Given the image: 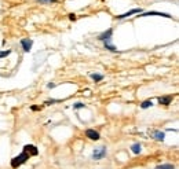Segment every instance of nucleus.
Wrapping results in <instances>:
<instances>
[{
	"label": "nucleus",
	"instance_id": "11",
	"mask_svg": "<svg viewBox=\"0 0 179 169\" xmlns=\"http://www.w3.org/2000/svg\"><path fill=\"white\" fill-rule=\"evenodd\" d=\"M131 150L134 154H140V151H142V146H140L139 143H135L131 146Z\"/></svg>",
	"mask_w": 179,
	"mask_h": 169
},
{
	"label": "nucleus",
	"instance_id": "19",
	"mask_svg": "<svg viewBox=\"0 0 179 169\" xmlns=\"http://www.w3.org/2000/svg\"><path fill=\"white\" fill-rule=\"evenodd\" d=\"M55 102H57V100H55V99H51V100H47V105H52V103H55Z\"/></svg>",
	"mask_w": 179,
	"mask_h": 169
},
{
	"label": "nucleus",
	"instance_id": "13",
	"mask_svg": "<svg viewBox=\"0 0 179 169\" xmlns=\"http://www.w3.org/2000/svg\"><path fill=\"white\" fill-rule=\"evenodd\" d=\"M151 106H153V102H151L150 99L143 100V102L140 103V107H142V109H147V107H151Z\"/></svg>",
	"mask_w": 179,
	"mask_h": 169
},
{
	"label": "nucleus",
	"instance_id": "2",
	"mask_svg": "<svg viewBox=\"0 0 179 169\" xmlns=\"http://www.w3.org/2000/svg\"><path fill=\"white\" fill-rule=\"evenodd\" d=\"M106 155V147H99V149H95L91 155L92 160H102V158Z\"/></svg>",
	"mask_w": 179,
	"mask_h": 169
},
{
	"label": "nucleus",
	"instance_id": "7",
	"mask_svg": "<svg viewBox=\"0 0 179 169\" xmlns=\"http://www.w3.org/2000/svg\"><path fill=\"white\" fill-rule=\"evenodd\" d=\"M150 15H157V17H165V18H171L170 14H165V13H157V11H149L142 14L140 17H150Z\"/></svg>",
	"mask_w": 179,
	"mask_h": 169
},
{
	"label": "nucleus",
	"instance_id": "3",
	"mask_svg": "<svg viewBox=\"0 0 179 169\" xmlns=\"http://www.w3.org/2000/svg\"><path fill=\"white\" fill-rule=\"evenodd\" d=\"M24 151L26 153V154H29L30 157H36V155L39 154L37 147L33 146V144H25V146H24Z\"/></svg>",
	"mask_w": 179,
	"mask_h": 169
},
{
	"label": "nucleus",
	"instance_id": "14",
	"mask_svg": "<svg viewBox=\"0 0 179 169\" xmlns=\"http://www.w3.org/2000/svg\"><path fill=\"white\" fill-rule=\"evenodd\" d=\"M154 169H175V166L171 165V164H162V165H158L156 166Z\"/></svg>",
	"mask_w": 179,
	"mask_h": 169
},
{
	"label": "nucleus",
	"instance_id": "15",
	"mask_svg": "<svg viewBox=\"0 0 179 169\" xmlns=\"http://www.w3.org/2000/svg\"><path fill=\"white\" fill-rule=\"evenodd\" d=\"M91 78H92L95 83H98V81L103 80V76H102V74H96V73H92V74H91Z\"/></svg>",
	"mask_w": 179,
	"mask_h": 169
},
{
	"label": "nucleus",
	"instance_id": "9",
	"mask_svg": "<svg viewBox=\"0 0 179 169\" xmlns=\"http://www.w3.org/2000/svg\"><path fill=\"white\" fill-rule=\"evenodd\" d=\"M151 135H153V138L156 139V140H160V142H162L165 139L164 132H161V131H153V132H151Z\"/></svg>",
	"mask_w": 179,
	"mask_h": 169
},
{
	"label": "nucleus",
	"instance_id": "17",
	"mask_svg": "<svg viewBox=\"0 0 179 169\" xmlns=\"http://www.w3.org/2000/svg\"><path fill=\"white\" fill-rule=\"evenodd\" d=\"M10 54H11L10 50H7V51H0V58H6V56H8Z\"/></svg>",
	"mask_w": 179,
	"mask_h": 169
},
{
	"label": "nucleus",
	"instance_id": "21",
	"mask_svg": "<svg viewBox=\"0 0 179 169\" xmlns=\"http://www.w3.org/2000/svg\"><path fill=\"white\" fill-rule=\"evenodd\" d=\"M39 109H40V107H39V106H32V110H33V111L39 110Z\"/></svg>",
	"mask_w": 179,
	"mask_h": 169
},
{
	"label": "nucleus",
	"instance_id": "8",
	"mask_svg": "<svg viewBox=\"0 0 179 169\" xmlns=\"http://www.w3.org/2000/svg\"><path fill=\"white\" fill-rule=\"evenodd\" d=\"M112 34H113V29H107L106 32H103L102 34H99L98 39L102 40V41H105V40H109L110 37H112Z\"/></svg>",
	"mask_w": 179,
	"mask_h": 169
},
{
	"label": "nucleus",
	"instance_id": "12",
	"mask_svg": "<svg viewBox=\"0 0 179 169\" xmlns=\"http://www.w3.org/2000/svg\"><path fill=\"white\" fill-rule=\"evenodd\" d=\"M105 48H106V50H109V51H113V52L116 51V47H114V45L110 44V39H109V40H105Z\"/></svg>",
	"mask_w": 179,
	"mask_h": 169
},
{
	"label": "nucleus",
	"instance_id": "6",
	"mask_svg": "<svg viewBox=\"0 0 179 169\" xmlns=\"http://www.w3.org/2000/svg\"><path fill=\"white\" fill-rule=\"evenodd\" d=\"M139 13H142V10L140 9L129 10L128 13H124V14H121V15H117V20H123V18H127V17H129V15H132V14H139Z\"/></svg>",
	"mask_w": 179,
	"mask_h": 169
},
{
	"label": "nucleus",
	"instance_id": "4",
	"mask_svg": "<svg viewBox=\"0 0 179 169\" xmlns=\"http://www.w3.org/2000/svg\"><path fill=\"white\" fill-rule=\"evenodd\" d=\"M21 45L24 48L25 52H29L32 50V45H33V40L32 39H22L21 40Z\"/></svg>",
	"mask_w": 179,
	"mask_h": 169
},
{
	"label": "nucleus",
	"instance_id": "10",
	"mask_svg": "<svg viewBox=\"0 0 179 169\" xmlns=\"http://www.w3.org/2000/svg\"><path fill=\"white\" fill-rule=\"evenodd\" d=\"M158 102L160 105H170L172 102V96H161L158 98Z\"/></svg>",
	"mask_w": 179,
	"mask_h": 169
},
{
	"label": "nucleus",
	"instance_id": "16",
	"mask_svg": "<svg viewBox=\"0 0 179 169\" xmlns=\"http://www.w3.org/2000/svg\"><path fill=\"white\" fill-rule=\"evenodd\" d=\"M83 107H85V105L84 103H81V102H77V103H74L73 105V109H76V110L77 109H83Z\"/></svg>",
	"mask_w": 179,
	"mask_h": 169
},
{
	"label": "nucleus",
	"instance_id": "22",
	"mask_svg": "<svg viewBox=\"0 0 179 169\" xmlns=\"http://www.w3.org/2000/svg\"><path fill=\"white\" fill-rule=\"evenodd\" d=\"M69 18H70V20H72V21H74V20H76V17H74V15H73V14H70V17H69Z\"/></svg>",
	"mask_w": 179,
	"mask_h": 169
},
{
	"label": "nucleus",
	"instance_id": "5",
	"mask_svg": "<svg viewBox=\"0 0 179 169\" xmlns=\"http://www.w3.org/2000/svg\"><path fill=\"white\" fill-rule=\"evenodd\" d=\"M85 136H87L88 139H91V140H99V132H96L95 129H87L85 131Z\"/></svg>",
	"mask_w": 179,
	"mask_h": 169
},
{
	"label": "nucleus",
	"instance_id": "18",
	"mask_svg": "<svg viewBox=\"0 0 179 169\" xmlns=\"http://www.w3.org/2000/svg\"><path fill=\"white\" fill-rule=\"evenodd\" d=\"M40 3H44V4H47V3H55L57 0H39Z\"/></svg>",
	"mask_w": 179,
	"mask_h": 169
},
{
	"label": "nucleus",
	"instance_id": "20",
	"mask_svg": "<svg viewBox=\"0 0 179 169\" xmlns=\"http://www.w3.org/2000/svg\"><path fill=\"white\" fill-rule=\"evenodd\" d=\"M47 87H48V88H54V87H55V84L50 83V84H47Z\"/></svg>",
	"mask_w": 179,
	"mask_h": 169
},
{
	"label": "nucleus",
	"instance_id": "1",
	"mask_svg": "<svg viewBox=\"0 0 179 169\" xmlns=\"http://www.w3.org/2000/svg\"><path fill=\"white\" fill-rule=\"evenodd\" d=\"M30 158V155L29 154H26L25 151H22L19 155H17V157H14L13 160H11V168H14V169H17L18 166H21L22 164H25L28 160Z\"/></svg>",
	"mask_w": 179,
	"mask_h": 169
}]
</instances>
